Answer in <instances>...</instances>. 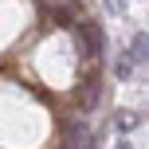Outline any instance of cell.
<instances>
[{"label":"cell","mask_w":149,"mask_h":149,"mask_svg":"<svg viewBox=\"0 0 149 149\" xmlns=\"http://www.w3.org/2000/svg\"><path fill=\"white\" fill-rule=\"evenodd\" d=\"M74 51L82 63H98L102 59V28L94 20H79L74 24Z\"/></svg>","instance_id":"6da1fadb"},{"label":"cell","mask_w":149,"mask_h":149,"mask_svg":"<svg viewBox=\"0 0 149 149\" xmlns=\"http://www.w3.org/2000/svg\"><path fill=\"white\" fill-rule=\"evenodd\" d=\"M47 24H55V28H74V24H79V8H74L71 0H55V4H47Z\"/></svg>","instance_id":"7a4b0ae2"},{"label":"cell","mask_w":149,"mask_h":149,"mask_svg":"<svg viewBox=\"0 0 149 149\" xmlns=\"http://www.w3.org/2000/svg\"><path fill=\"white\" fill-rule=\"evenodd\" d=\"M98 102H102V82H98L94 74H90V79L79 86V106H82V114H90Z\"/></svg>","instance_id":"3957f363"},{"label":"cell","mask_w":149,"mask_h":149,"mask_svg":"<svg viewBox=\"0 0 149 149\" xmlns=\"http://www.w3.org/2000/svg\"><path fill=\"white\" fill-rule=\"evenodd\" d=\"M90 141H94V137H90V130L82 126V122H67V145L71 149H90Z\"/></svg>","instance_id":"277c9868"},{"label":"cell","mask_w":149,"mask_h":149,"mask_svg":"<svg viewBox=\"0 0 149 149\" xmlns=\"http://www.w3.org/2000/svg\"><path fill=\"white\" fill-rule=\"evenodd\" d=\"M130 55H134V63H149V36L145 31H137L130 39Z\"/></svg>","instance_id":"5b68a950"},{"label":"cell","mask_w":149,"mask_h":149,"mask_svg":"<svg viewBox=\"0 0 149 149\" xmlns=\"http://www.w3.org/2000/svg\"><path fill=\"white\" fill-rule=\"evenodd\" d=\"M130 71H134V55H118L114 59V74L118 79H130Z\"/></svg>","instance_id":"8992f818"},{"label":"cell","mask_w":149,"mask_h":149,"mask_svg":"<svg viewBox=\"0 0 149 149\" xmlns=\"http://www.w3.org/2000/svg\"><path fill=\"white\" fill-rule=\"evenodd\" d=\"M134 126H137V114H134V110H118V130H126V134H130Z\"/></svg>","instance_id":"52a82bcc"},{"label":"cell","mask_w":149,"mask_h":149,"mask_svg":"<svg viewBox=\"0 0 149 149\" xmlns=\"http://www.w3.org/2000/svg\"><path fill=\"white\" fill-rule=\"evenodd\" d=\"M102 4H106V12H114V16L126 12V0H102Z\"/></svg>","instance_id":"ba28073f"},{"label":"cell","mask_w":149,"mask_h":149,"mask_svg":"<svg viewBox=\"0 0 149 149\" xmlns=\"http://www.w3.org/2000/svg\"><path fill=\"white\" fill-rule=\"evenodd\" d=\"M114 149H130V141H118V145H114Z\"/></svg>","instance_id":"9c48e42d"},{"label":"cell","mask_w":149,"mask_h":149,"mask_svg":"<svg viewBox=\"0 0 149 149\" xmlns=\"http://www.w3.org/2000/svg\"><path fill=\"white\" fill-rule=\"evenodd\" d=\"M59 149H71V145H59Z\"/></svg>","instance_id":"30bf717a"},{"label":"cell","mask_w":149,"mask_h":149,"mask_svg":"<svg viewBox=\"0 0 149 149\" xmlns=\"http://www.w3.org/2000/svg\"><path fill=\"white\" fill-rule=\"evenodd\" d=\"M71 4H74V0H71Z\"/></svg>","instance_id":"8fae6325"}]
</instances>
